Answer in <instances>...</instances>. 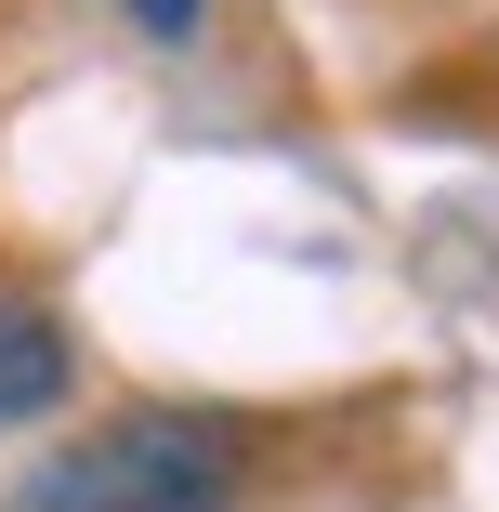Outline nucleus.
Listing matches in <instances>:
<instances>
[{
	"label": "nucleus",
	"instance_id": "f257e3e1",
	"mask_svg": "<svg viewBox=\"0 0 499 512\" xmlns=\"http://www.w3.org/2000/svg\"><path fill=\"white\" fill-rule=\"evenodd\" d=\"M237 434L197 407H119V421L66 434L0 512H237Z\"/></svg>",
	"mask_w": 499,
	"mask_h": 512
},
{
	"label": "nucleus",
	"instance_id": "f03ea898",
	"mask_svg": "<svg viewBox=\"0 0 499 512\" xmlns=\"http://www.w3.org/2000/svg\"><path fill=\"white\" fill-rule=\"evenodd\" d=\"M66 394H79L66 329L40 316V302H14V289H0V421H40V407H66Z\"/></svg>",
	"mask_w": 499,
	"mask_h": 512
},
{
	"label": "nucleus",
	"instance_id": "7ed1b4c3",
	"mask_svg": "<svg viewBox=\"0 0 499 512\" xmlns=\"http://www.w3.org/2000/svg\"><path fill=\"white\" fill-rule=\"evenodd\" d=\"M132 27H158V40H184V27H197V0H132Z\"/></svg>",
	"mask_w": 499,
	"mask_h": 512
}]
</instances>
